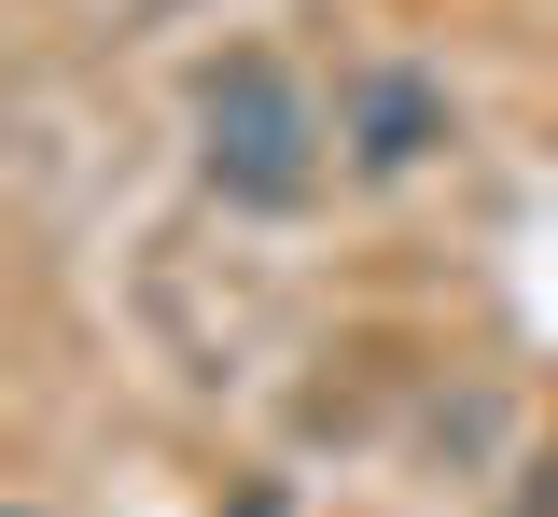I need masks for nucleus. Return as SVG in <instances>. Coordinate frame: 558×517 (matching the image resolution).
I'll list each match as a JSON object with an SVG mask.
<instances>
[{"instance_id": "2", "label": "nucleus", "mask_w": 558, "mask_h": 517, "mask_svg": "<svg viewBox=\"0 0 558 517\" xmlns=\"http://www.w3.org/2000/svg\"><path fill=\"white\" fill-rule=\"evenodd\" d=\"M433 141H461V112H447L433 71H405V57L336 71V154H349V168H418Z\"/></svg>"}, {"instance_id": "1", "label": "nucleus", "mask_w": 558, "mask_h": 517, "mask_svg": "<svg viewBox=\"0 0 558 517\" xmlns=\"http://www.w3.org/2000/svg\"><path fill=\"white\" fill-rule=\"evenodd\" d=\"M196 182L223 211L293 224L322 182H336V98L293 71L279 43H238L223 71H196Z\"/></svg>"}, {"instance_id": "3", "label": "nucleus", "mask_w": 558, "mask_h": 517, "mask_svg": "<svg viewBox=\"0 0 558 517\" xmlns=\"http://www.w3.org/2000/svg\"><path fill=\"white\" fill-rule=\"evenodd\" d=\"M0 517H43V504H0Z\"/></svg>"}]
</instances>
